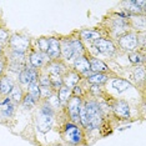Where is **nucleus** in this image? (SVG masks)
<instances>
[{"label":"nucleus","mask_w":146,"mask_h":146,"mask_svg":"<svg viewBox=\"0 0 146 146\" xmlns=\"http://www.w3.org/2000/svg\"><path fill=\"white\" fill-rule=\"evenodd\" d=\"M54 122V109L48 102H42L36 114V125L41 132H46L51 129Z\"/></svg>","instance_id":"f257e3e1"},{"label":"nucleus","mask_w":146,"mask_h":146,"mask_svg":"<svg viewBox=\"0 0 146 146\" xmlns=\"http://www.w3.org/2000/svg\"><path fill=\"white\" fill-rule=\"evenodd\" d=\"M51 94H52V92H51V88H41V86H40V98L48 99Z\"/></svg>","instance_id":"f704fd0d"},{"label":"nucleus","mask_w":146,"mask_h":146,"mask_svg":"<svg viewBox=\"0 0 146 146\" xmlns=\"http://www.w3.org/2000/svg\"><path fill=\"white\" fill-rule=\"evenodd\" d=\"M11 100L9 98H6L4 101H3V105H1V108H0V114H1L3 116H4L5 119H9V117H11L13 114H14V111H15V106L10 102Z\"/></svg>","instance_id":"2eb2a0df"},{"label":"nucleus","mask_w":146,"mask_h":146,"mask_svg":"<svg viewBox=\"0 0 146 146\" xmlns=\"http://www.w3.org/2000/svg\"><path fill=\"white\" fill-rule=\"evenodd\" d=\"M39 72L36 69L31 68H25L21 72H19V82L24 86H29L31 82L38 81Z\"/></svg>","instance_id":"423d86ee"},{"label":"nucleus","mask_w":146,"mask_h":146,"mask_svg":"<svg viewBox=\"0 0 146 146\" xmlns=\"http://www.w3.org/2000/svg\"><path fill=\"white\" fill-rule=\"evenodd\" d=\"M21 101H23V104H24L25 108H33V106H35V104H36V101L29 94H26L24 98H23Z\"/></svg>","instance_id":"2f4dec72"},{"label":"nucleus","mask_w":146,"mask_h":146,"mask_svg":"<svg viewBox=\"0 0 146 146\" xmlns=\"http://www.w3.org/2000/svg\"><path fill=\"white\" fill-rule=\"evenodd\" d=\"M80 36H81V39L88 40V41H95L98 39H100V34L95 30H81Z\"/></svg>","instance_id":"b1692460"},{"label":"nucleus","mask_w":146,"mask_h":146,"mask_svg":"<svg viewBox=\"0 0 146 146\" xmlns=\"http://www.w3.org/2000/svg\"><path fill=\"white\" fill-rule=\"evenodd\" d=\"M90 71H92L94 74H102V72H106L109 71V68L105 62H102L101 60L96 58H92L90 59Z\"/></svg>","instance_id":"4468645a"},{"label":"nucleus","mask_w":146,"mask_h":146,"mask_svg":"<svg viewBox=\"0 0 146 146\" xmlns=\"http://www.w3.org/2000/svg\"><path fill=\"white\" fill-rule=\"evenodd\" d=\"M13 88H14V82L9 76H3L0 79V94L1 95H9Z\"/></svg>","instance_id":"dca6fc26"},{"label":"nucleus","mask_w":146,"mask_h":146,"mask_svg":"<svg viewBox=\"0 0 146 146\" xmlns=\"http://www.w3.org/2000/svg\"><path fill=\"white\" fill-rule=\"evenodd\" d=\"M79 81H80V75H79L76 71H66L64 78H62V84L69 89L76 86Z\"/></svg>","instance_id":"f8f14e48"},{"label":"nucleus","mask_w":146,"mask_h":146,"mask_svg":"<svg viewBox=\"0 0 146 146\" xmlns=\"http://www.w3.org/2000/svg\"><path fill=\"white\" fill-rule=\"evenodd\" d=\"M112 110H114V114L117 117L122 119V120H126V119L130 117V106L124 100L116 101L115 105L112 106Z\"/></svg>","instance_id":"9b49d317"},{"label":"nucleus","mask_w":146,"mask_h":146,"mask_svg":"<svg viewBox=\"0 0 146 146\" xmlns=\"http://www.w3.org/2000/svg\"><path fill=\"white\" fill-rule=\"evenodd\" d=\"M9 39V34L5 29H0V44H4V42L8 41Z\"/></svg>","instance_id":"c9c22d12"},{"label":"nucleus","mask_w":146,"mask_h":146,"mask_svg":"<svg viewBox=\"0 0 146 146\" xmlns=\"http://www.w3.org/2000/svg\"><path fill=\"white\" fill-rule=\"evenodd\" d=\"M129 59H130V61L132 64H136V65H139L140 62L144 61V58H141L139 52H131V54L129 55Z\"/></svg>","instance_id":"473e14b6"},{"label":"nucleus","mask_w":146,"mask_h":146,"mask_svg":"<svg viewBox=\"0 0 146 146\" xmlns=\"http://www.w3.org/2000/svg\"><path fill=\"white\" fill-rule=\"evenodd\" d=\"M39 85H40L41 88H50V79H49V76H46V75L40 76V79H39Z\"/></svg>","instance_id":"72a5a7b5"},{"label":"nucleus","mask_w":146,"mask_h":146,"mask_svg":"<svg viewBox=\"0 0 146 146\" xmlns=\"http://www.w3.org/2000/svg\"><path fill=\"white\" fill-rule=\"evenodd\" d=\"M132 26L137 30H140L144 33L145 30V18L144 16H136V18H132Z\"/></svg>","instance_id":"bb28decb"},{"label":"nucleus","mask_w":146,"mask_h":146,"mask_svg":"<svg viewBox=\"0 0 146 146\" xmlns=\"http://www.w3.org/2000/svg\"><path fill=\"white\" fill-rule=\"evenodd\" d=\"M46 102H48V104L50 105L52 109H58L59 106H60V101H59V98H58V95H55V94H51L50 96H49L48 100H46Z\"/></svg>","instance_id":"c85d7f7f"},{"label":"nucleus","mask_w":146,"mask_h":146,"mask_svg":"<svg viewBox=\"0 0 146 146\" xmlns=\"http://www.w3.org/2000/svg\"><path fill=\"white\" fill-rule=\"evenodd\" d=\"M0 59H1V46H0Z\"/></svg>","instance_id":"ea45409f"},{"label":"nucleus","mask_w":146,"mask_h":146,"mask_svg":"<svg viewBox=\"0 0 146 146\" xmlns=\"http://www.w3.org/2000/svg\"><path fill=\"white\" fill-rule=\"evenodd\" d=\"M29 95H30L36 102L40 100V85H39L38 81L31 82V84L29 85Z\"/></svg>","instance_id":"5701e85b"},{"label":"nucleus","mask_w":146,"mask_h":146,"mask_svg":"<svg viewBox=\"0 0 146 146\" xmlns=\"http://www.w3.org/2000/svg\"><path fill=\"white\" fill-rule=\"evenodd\" d=\"M94 46L99 52L106 54V55H111L116 51L114 42H112L111 40H108V39H102V38L98 39V40L94 41Z\"/></svg>","instance_id":"0eeeda50"},{"label":"nucleus","mask_w":146,"mask_h":146,"mask_svg":"<svg viewBox=\"0 0 146 146\" xmlns=\"http://www.w3.org/2000/svg\"><path fill=\"white\" fill-rule=\"evenodd\" d=\"M29 38L24 35H13L10 39V46L14 52H20V54H25V51L29 48Z\"/></svg>","instance_id":"20e7f679"},{"label":"nucleus","mask_w":146,"mask_h":146,"mask_svg":"<svg viewBox=\"0 0 146 146\" xmlns=\"http://www.w3.org/2000/svg\"><path fill=\"white\" fill-rule=\"evenodd\" d=\"M108 75L105 74H90L88 76V81L92 85H100L108 81Z\"/></svg>","instance_id":"412c9836"},{"label":"nucleus","mask_w":146,"mask_h":146,"mask_svg":"<svg viewBox=\"0 0 146 146\" xmlns=\"http://www.w3.org/2000/svg\"><path fill=\"white\" fill-rule=\"evenodd\" d=\"M60 50H61L62 56H64L66 60H70V59L74 58V51H72L70 40H66V39H64V40L61 41V44H60Z\"/></svg>","instance_id":"f3484780"},{"label":"nucleus","mask_w":146,"mask_h":146,"mask_svg":"<svg viewBox=\"0 0 146 146\" xmlns=\"http://www.w3.org/2000/svg\"><path fill=\"white\" fill-rule=\"evenodd\" d=\"M74 71H76L79 75H90V61L86 56H79L74 61Z\"/></svg>","instance_id":"9d476101"},{"label":"nucleus","mask_w":146,"mask_h":146,"mask_svg":"<svg viewBox=\"0 0 146 146\" xmlns=\"http://www.w3.org/2000/svg\"><path fill=\"white\" fill-rule=\"evenodd\" d=\"M4 68H5V64H4V61L0 59V75L3 74V71H4Z\"/></svg>","instance_id":"58836bf2"},{"label":"nucleus","mask_w":146,"mask_h":146,"mask_svg":"<svg viewBox=\"0 0 146 146\" xmlns=\"http://www.w3.org/2000/svg\"><path fill=\"white\" fill-rule=\"evenodd\" d=\"M70 95H71V89L66 88V86L62 85L60 89H59V101H60V105H66L68 101L70 100Z\"/></svg>","instance_id":"6ab92c4d"},{"label":"nucleus","mask_w":146,"mask_h":146,"mask_svg":"<svg viewBox=\"0 0 146 146\" xmlns=\"http://www.w3.org/2000/svg\"><path fill=\"white\" fill-rule=\"evenodd\" d=\"M79 121L81 122V125L86 127L88 126V114H86V109H85V104L82 102L80 106V110H79Z\"/></svg>","instance_id":"cd10ccee"},{"label":"nucleus","mask_w":146,"mask_h":146,"mask_svg":"<svg viewBox=\"0 0 146 146\" xmlns=\"http://www.w3.org/2000/svg\"><path fill=\"white\" fill-rule=\"evenodd\" d=\"M48 51H46V55L51 59V60L56 61L61 55V50H60V41L56 38H49L48 39Z\"/></svg>","instance_id":"1a4fd4ad"},{"label":"nucleus","mask_w":146,"mask_h":146,"mask_svg":"<svg viewBox=\"0 0 146 146\" xmlns=\"http://www.w3.org/2000/svg\"><path fill=\"white\" fill-rule=\"evenodd\" d=\"M46 54H42L40 51H33L30 56H29V60H30V64L34 69H38V68H41L44 65V61L46 60Z\"/></svg>","instance_id":"ddd939ff"},{"label":"nucleus","mask_w":146,"mask_h":146,"mask_svg":"<svg viewBox=\"0 0 146 146\" xmlns=\"http://www.w3.org/2000/svg\"><path fill=\"white\" fill-rule=\"evenodd\" d=\"M70 44H71L72 51H74V56H76V58L81 56V54L84 52V45H82L80 39H71Z\"/></svg>","instance_id":"4be33fe9"},{"label":"nucleus","mask_w":146,"mask_h":146,"mask_svg":"<svg viewBox=\"0 0 146 146\" xmlns=\"http://www.w3.org/2000/svg\"><path fill=\"white\" fill-rule=\"evenodd\" d=\"M71 94H74L75 96H79V98H80V95H81V88L80 86H74V89H72L71 90Z\"/></svg>","instance_id":"4c0bfd02"},{"label":"nucleus","mask_w":146,"mask_h":146,"mask_svg":"<svg viewBox=\"0 0 146 146\" xmlns=\"http://www.w3.org/2000/svg\"><path fill=\"white\" fill-rule=\"evenodd\" d=\"M49 79H50V88H52L54 90H59L64 85L62 84V78L59 75H51Z\"/></svg>","instance_id":"a878e982"},{"label":"nucleus","mask_w":146,"mask_h":146,"mask_svg":"<svg viewBox=\"0 0 146 146\" xmlns=\"http://www.w3.org/2000/svg\"><path fill=\"white\" fill-rule=\"evenodd\" d=\"M49 71H50L51 75H59L61 76L62 72H66V68L64 64H61L60 61H54L49 65Z\"/></svg>","instance_id":"aec40b11"},{"label":"nucleus","mask_w":146,"mask_h":146,"mask_svg":"<svg viewBox=\"0 0 146 146\" xmlns=\"http://www.w3.org/2000/svg\"><path fill=\"white\" fill-rule=\"evenodd\" d=\"M81 104H82L81 98H79V96L70 98V100L68 101V111H69V115H70L71 120L74 122L79 121V110H80Z\"/></svg>","instance_id":"6e6552de"},{"label":"nucleus","mask_w":146,"mask_h":146,"mask_svg":"<svg viewBox=\"0 0 146 146\" xmlns=\"http://www.w3.org/2000/svg\"><path fill=\"white\" fill-rule=\"evenodd\" d=\"M48 45H49V42H48V39L46 38H40L38 40V46H39V49H40V52H42V54H46V51H48Z\"/></svg>","instance_id":"7c9ffc66"},{"label":"nucleus","mask_w":146,"mask_h":146,"mask_svg":"<svg viewBox=\"0 0 146 146\" xmlns=\"http://www.w3.org/2000/svg\"><path fill=\"white\" fill-rule=\"evenodd\" d=\"M112 88H114L119 94H121V92L127 90V89H130L131 84L127 80H124V79H115V80L112 81Z\"/></svg>","instance_id":"a211bd4d"},{"label":"nucleus","mask_w":146,"mask_h":146,"mask_svg":"<svg viewBox=\"0 0 146 146\" xmlns=\"http://www.w3.org/2000/svg\"><path fill=\"white\" fill-rule=\"evenodd\" d=\"M84 104L86 109V114H88V126H86V129L95 130V129H98L100 126L101 120H102L101 109L98 102L94 100L84 102Z\"/></svg>","instance_id":"f03ea898"},{"label":"nucleus","mask_w":146,"mask_h":146,"mask_svg":"<svg viewBox=\"0 0 146 146\" xmlns=\"http://www.w3.org/2000/svg\"><path fill=\"white\" fill-rule=\"evenodd\" d=\"M23 98H24V94H23L21 88L20 86H15L14 85V88L11 89L10 94H9V99H10V100H14L16 102H19V101L23 100Z\"/></svg>","instance_id":"393cba45"},{"label":"nucleus","mask_w":146,"mask_h":146,"mask_svg":"<svg viewBox=\"0 0 146 146\" xmlns=\"http://www.w3.org/2000/svg\"><path fill=\"white\" fill-rule=\"evenodd\" d=\"M90 91H91L95 96H96V95H100V92H101V90H100V85H92V86H91V89H90Z\"/></svg>","instance_id":"e433bc0d"},{"label":"nucleus","mask_w":146,"mask_h":146,"mask_svg":"<svg viewBox=\"0 0 146 146\" xmlns=\"http://www.w3.org/2000/svg\"><path fill=\"white\" fill-rule=\"evenodd\" d=\"M119 44L126 51H134L139 45V35H136L135 33H127L120 38Z\"/></svg>","instance_id":"39448f33"},{"label":"nucleus","mask_w":146,"mask_h":146,"mask_svg":"<svg viewBox=\"0 0 146 146\" xmlns=\"http://www.w3.org/2000/svg\"><path fill=\"white\" fill-rule=\"evenodd\" d=\"M134 78H135L136 81H142L145 79V69L137 66V68L134 70Z\"/></svg>","instance_id":"c756f323"},{"label":"nucleus","mask_w":146,"mask_h":146,"mask_svg":"<svg viewBox=\"0 0 146 146\" xmlns=\"http://www.w3.org/2000/svg\"><path fill=\"white\" fill-rule=\"evenodd\" d=\"M64 139L71 145H79L81 144L84 135H82V131L79 126H76L72 122H69L64 127Z\"/></svg>","instance_id":"7ed1b4c3"}]
</instances>
